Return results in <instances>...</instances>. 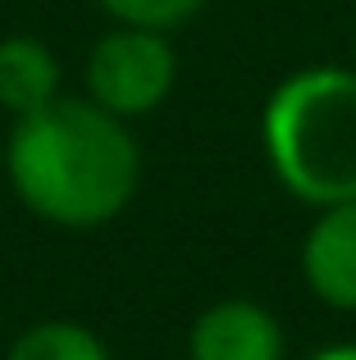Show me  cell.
<instances>
[{"mask_svg": "<svg viewBox=\"0 0 356 360\" xmlns=\"http://www.w3.org/2000/svg\"><path fill=\"white\" fill-rule=\"evenodd\" d=\"M5 165L18 201L64 229L115 219L142 178V155L124 119L78 96H60L37 115L14 119Z\"/></svg>", "mask_w": 356, "mask_h": 360, "instance_id": "obj_1", "label": "cell"}, {"mask_svg": "<svg viewBox=\"0 0 356 360\" xmlns=\"http://www.w3.org/2000/svg\"><path fill=\"white\" fill-rule=\"evenodd\" d=\"M265 150L293 196L356 201V69L293 73L265 105Z\"/></svg>", "mask_w": 356, "mask_h": 360, "instance_id": "obj_2", "label": "cell"}, {"mask_svg": "<svg viewBox=\"0 0 356 360\" xmlns=\"http://www.w3.org/2000/svg\"><path fill=\"white\" fill-rule=\"evenodd\" d=\"M178 78V55L170 37L155 27L119 23L87 55V101L110 110L115 119H137L165 105Z\"/></svg>", "mask_w": 356, "mask_h": 360, "instance_id": "obj_3", "label": "cell"}, {"mask_svg": "<svg viewBox=\"0 0 356 360\" xmlns=\"http://www.w3.org/2000/svg\"><path fill=\"white\" fill-rule=\"evenodd\" d=\"M302 274L324 306L356 310V201L320 210L302 242Z\"/></svg>", "mask_w": 356, "mask_h": 360, "instance_id": "obj_4", "label": "cell"}, {"mask_svg": "<svg viewBox=\"0 0 356 360\" xmlns=\"http://www.w3.org/2000/svg\"><path fill=\"white\" fill-rule=\"evenodd\" d=\"M192 360H284V328L256 301H220L196 315Z\"/></svg>", "mask_w": 356, "mask_h": 360, "instance_id": "obj_5", "label": "cell"}, {"mask_svg": "<svg viewBox=\"0 0 356 360\" xmlns=\"http://www.w3.org/2000/svg\"><path fill=\"white\" fill-rule=\"evenodd\" d=\"M60 101V60L37 37H5L0 41V110L14 119L37 115Z\"/></svg>", "mask_w": 356, "mask_h": 360, "instance_id": "obj_6", "label": "cell"}, {"mask_svg": "<svg viewBox=\"0 0 356 360\" xmlns=\"http://www.w3.org/2000/svg\"><path fill=\"white\" fill-rule=\"evenodd\" d=\"M5 360H110V352L91 328L69 324V319H46L27 328Z\"/></svg>", "mask_w": 356, "mask_h": 360, "instance_id": "obj_7", "label": "cell"}, {"mask_svg": "<svg viewBox=\"0 0 356 360\" xmlns=\"http://www.w3.org/2000/svg\"><path fill=\"white\" fill-rule=\"evenodd\" d=\"M101 5L128 27H155V32H165V27L192 18L205 0H101Z\"/></svg>", "mask_w": 356, "mask_h": 360, "instance_id": "obj_8", "label": "cell"}, {"mask_svg": "<svg viewBox=\"0 0 356 360\" xmlns=\"http://www.w3.org/2000/svg\"><path fill=\"white\" fill-rule=\"evenodd\" d=\"M315 360H356V347H333V352H324Z\"/></svg>", "mask_w": 356, "mask_h": 360, "instance_id": "obj_9", "label": "cell"}]
</instances>
